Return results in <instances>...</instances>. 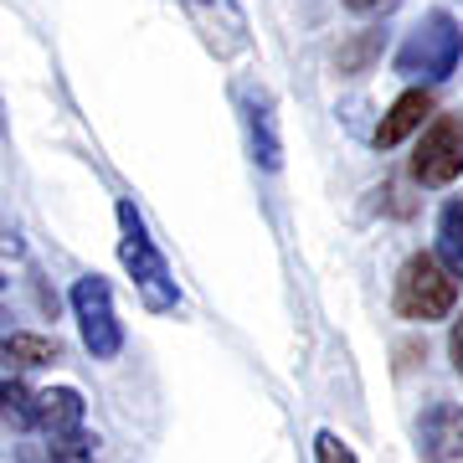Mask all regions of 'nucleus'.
Listing matches in <instances>:
<instances>
[{
    "mask_svg": "<svg viewBox=\"0 0 463 463\" xmlns=\"http://www.w3.org/2000/svg\"><path fill=\"white\" fill-rule=\"evenodd\" d=\"M118 263L129 268V279L139 283L145 309L165 315V309L181 304V288H175V279H170L160 248L149 242V232H145V222H139V212H134V201H118Z\"/></svg>",
    "mask_w": 463,
    "mask_h": 463,
    "instance_id": "obj_1",
    "label": "nucleus"
},
{
    "mask_svg": "<svg viewBox=\"0 0 463 463\" xmlns=\"http://www.w3.org/2000/svg\"><path fill=\"white\" fill-rule=\"evenodd\" d=\"M402 319L412 325H432V319H448L453 304H458V279L438 263V252H412L397 273V294H392Z\"/></svg>",
    "mask_w": 463,
    "mask_h": 463,
    "instance_id": "obj_2",
    "label": "nucleus"
},
{
    "mask_svg": "<svg viewBox=\"0 0 463 463\" xmlns=\"http://www.w3.org/2000/svg\"><path fill=\"white\" fill-rule=\"evenodd\" d=\"M463 62V26L448 11H432L412 36L407 47L397 52V72L402 78H422V83H448Z\"/></svg>",
    "mask_w": 463,
    "mask_h": 463,
    "instance_id": "obj_3",
    "label": "nucleus"
},
{
    "mask_svg": "<svg viewBox=\"0 0 463 463\" xmlns=\"http://www.w3.org/2000/svg\"><path fill=\"white\" fill-rule=\"evenodd\" d=\"M72 315H78V330H83V345L93 350V361H114L124 350V325L114 315V288L99 273L72 283Z\"/></svg>",
    "mask_w": 463,
    "mask_h": 463,
    "instance_id": "obj_4",
    "label": "nucleus"
},
{
    "mask_svg": "<svg viewBox=\"0 0 463 463\" xmlns=\"http://www.w3.org/2000/svg\"><path fill=\"white\" fill-rule=\"evenodd\" d=\"M463 175V118L453 114H438L428 124V134L417 139V155H412V181L438 191V185H453Z\"/></svg>",
    "mask_w": 463,
    "mask_h": 463,
    "instance_id": "obj_5",
    "label": "nucleus"
},
{
    "mask_svg": "<svg viewBox=\"0 0 463 463\" xmlns=\"http://www.w3.org/2000/svg\"><path fill=\"white\" fill-rule=\"evenodd\" d=\"M417 453L428 463H453L463 458V407L458 402H432L417 417Z\"/></svg>",
    "mask_w": 463,
    "mask_h": 463,
    "instance_id": "obj_6",
    "label": "nucleus"
},
{
    "mask_svg": "<svg viewBox=\"0 0 463 463\" xmlns=\"http://www.w3.org/2000/svg\"><path fill=\"white\" fill-rule=\"evenodd\" d=\"M432 118V93L428 88H407L386 114H381V124H376V145L381 149H397L407 134H417L422 124Z\"/></svg>",
    "mask_w": 463,
    "mask_h": 463,
    "instance_id": "obj_7",
    "label": "nucleus"
},
{
    "mask_svg": "<svg viewBox=\"0 0 463 463\" xmlns=\"http://www.w3.org/2000/svg\"><path fill=\"white\" fill-rule=\"evenodd\" d=\"M36 432L42 438H72V432H83V397L72 386L36 392Z\"/></svg>",
    "mask_w": 463,
    "mask_h": 463,
    "instance_id": "obj_8",
    "label": "nucleus"
},
{
    "mask_svg": "<svg viewBox=\"0 0 463 463\" xmlns=\"http://www.w3.org/2000/svg\"><path fill=\"white\" fill-rule=\"evenodd\" d=\"M242 118H248L252 160H258L263 170H279V165H283V139H279V118H273V103L258 93V99L242 103Z\"/></svg>",
    "mask_w": 463,
    "mask_h": 463,
    "instance_id": "obj_9",
    "label": "nucleus"
},
{
    "mask_svg": "<svg viewBox=\"0 0 463 463\" xmlns=\"http://www.w3.org/2000/svg\"><path fill=\"white\" fill-rule=\"evenodd\" d=\"M62 361V345L52 335H32V330H16L0 340V365L5 371H36V365H52Z\"/></svg>",
    "mask_w": 463,
    "mask_h": 463,
    "instance_id": "obj_10",
    "label": "nucleus"
},
{
    "mask_svg": "<svg viewBox=\"0 0 463 463\" xmlns=\"http://www.w3.org/2000/svg\"><path fill=\"white\" fill-rule=\"evenodd\" d=\"M21 463H99V458H93V438L72 432V438H36V443H26Z\"/></svg>",
    "mask_w": 463,
    "mask_h": 463,
    "instance_id": "obj_11",
    "label": "nucleus"
},
{
    "mask_svg": "<svg viewBox=\"0 0 463 463\" xmlns=\"http://www.w3.org/2000/svg\"><path fill=\"white\" fill-rule=\"evenodd\" d=\"M438 263L458 279L463 273V201H448L438 216Z\"/></svg>",
    "mask_w": 463,
    "mask_h": 463,
    "instance_id": "obj_12",
    "label": "nucleus"
},
{
    "mask_svg": "<svg viewBox=\"0 0 463 463\" xmlns=\"http://www.w3.org/2000/svg\"><path fill=\"white\" fill-rule=\"evenodd\" d=\"M0 422H11L16 432H36V392H26L21 381H0Z\"/></svg>",
    "mask_w": 463,
    "mask_h": 463,
    "instance_id": "obj_13",
    "label": "nucleus"
},
{
    "mask_svg": "<svg viewBox=\"0 0 463 463\" xmlns=\"http://www.w3.org/2000/svg\"><path fill=\"white\" fill-rule=\"evenodd\" d=\"M315 458L319 463H355V453H350L335 432H319V438H315Z\"/></svg>",
    "mask_w": 463,
    "mask_h": 463,
    "instance_id": "obj_14",
    "label": "nucleus"
},
{
    "mask_svg": "<svg viewBox=\"0 0 463 463\" xmlns=\"http://www.w3.org/2000/svg\"><path fill=\"white\" fill-rule=\"evenodd\" d=\"M448 355H453V371L463 376V315L453 319V335H448Z\"/></svg>",
    "mask_w": 463,
    "mask_h": 463,
    "instance_id": "obj_15",
    "label": "nucleus"
},
{
    "mask_svg": "<svg viewBox=\"0 0 463 463\" xmlns=\"http://www.w3.org/2000/svg\"><path fill=\"white\" fill-rule=\"evenodd\" d=\"M345 5L355 11V16H371V11H392L397 0H345Z\"/></svg>",
    "mask_w": 463,
    "mask_h": 463,
    "instance_id": "obj_16",
    "label": "nucleus"
},
{
    "mask_svg": "<svg viewBox=\"0 0 463 463\" xmlns=\"http://www.w3.org/2000/svg\"><path fill=\"white\" fill-rule=\"evenodd\" d=\"M0 288H5V279H0Z\"/></svg>",
    "mask_w": 463,
    "mask_h": 463,
    "instance_id": "obj_17",
    "label": "nucleus"
}]
</instances>
